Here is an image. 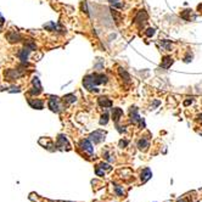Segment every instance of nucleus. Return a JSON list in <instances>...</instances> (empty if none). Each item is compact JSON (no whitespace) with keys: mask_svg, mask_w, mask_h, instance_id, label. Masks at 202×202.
Masks as SVG:
<instances>
[{"mask_svg":"<svg viewBox=\"0 0 202 202\" xmlns=\"http://www.w3.org/2000/svg\"><path fill=\"white\" fill-rule=\"evenodd\" d=\"M0 29H1V26H0Z\"/></svg>","mask_w":202,"mask_h":202,"instance_id":"a878e982","label":"nucleus"},{"mask_svg":"<svg viewBox=\"0 0 202 202\" xmlns=\"http://www.w3.org/2000/svg\"><path fill=\"white\" fill-rule=\"evenodd\" d=\"M5 76L7 77V80H14L16 78H18L21 76V73L17 71V69H11V71H7L5 73Z\"/></svg>","mask_w":202,"mask_h":202,"instance_id":"9d476101","label":"nucleus"},{"mask_svg":"<svg viewBox=\"0 0 202 202\" xmlns=\"http://www.w3.org/2000/svg\"><path fill=\"white\" fill-rule=\"evenodd\" d=\"M80 146H82V149L84 150V151H87L88 153H93V151H94V149H93V145H91V142H90V140H82V142H80Z\"/></svg>","mask_w":202,"mask_h":202,"instance_id":"0eeeda50","label":"nucleus"},{"mask_svg":"<svg viewBox=\"0 0 202 202\" xmlns=\"http://www.w3.org/2000/svg\"><path fill=\"white\" fill-rule=\"evenodd\" d=\"M110 1L113 5V7H118V9L123 7V2H119V0H110Z\"/></svg>","mask_w":202,"mask_h":202,"instance_id":"aec40b11","label":"nucleus"},{"mask_svg":"<svg viewBox=\"0 0 202 202\" xmlns=\"http://www.w3.org/2000/svg\"><path fill=\"white\" fill-rule=\"evenodd\" d=\"M83 85L89 90V91H98L99 89L96 88V85H95V83H94V80H93V77H91V74L90 76H85L84 77V79H83Z\"/></svg>","mask_w":202,"mask_h":202,"instance_id":"f257e3e1","label":"nucleus"},{"mask_svg":"<svg viewBox=\"0 0 202 202\" xmlns=\"http://www.w3.org/2000/svg\"><path fill=\"white\" fill-rule=\"evenodd\" d=\"M20 39H21V35L17 33V32H15V31H11V32L7 33V40H9L10 43H16V41H18Z\"/></svg>","mask_w":202,"mask_h":202,"instance_id":"9b49d317","label":"nucleus"},{"mask_svg":"<svg viewBox=\"0 0 202 202\" xmlns=\"http://www.w3.org/2000/svg\"><path fill=\"white\" fill-rule=\"evenodd\" d=\"M105 136H106V133L105 132H102V130H95L94 133H91L90 134V140L91 141H94L95 144H99V142H101L103 139H105Z\"/></svg>","mask_w":202,"mask_h":202,"instance_id":"7ed1b4c3","label":"nucleus"},{"mask_svg":"<svg viewBox=\"0 0 202 202\" xmlns=\"http://www.w3.org/2000/svg\"><path fill=\"white\" fill-rule=\"evenodd\" d=\"M123 116V111L121 108H113L112 110V118H113V122L117 124L118 121L121 119V117Z\"/></svg>","mask_w":202,"mask_h":202,"instance_id":"1a4fd4ad","label":"nucleus"},{"mask_svg":"<svg viewBox=\"0 0 202 202\" xmlns=\"http://www.w3.org/2000/svg\"><path fill=\"white\" fill-rule=\"evenodd\" d=\"M145 34H146L147 37H152V35L155 34V29H153V28H149V29L145 32Z\"/></svg>","mask_w":202,"mask_h":202,"instance_id":"5701e85b","label":"nucleus"},{"mask_svg":"<svg viewBox=\"0 0 202 202\" xmlns=\"http://www.w3.org/2000/svg\"><path fill=\"white\" fill-rule=\"evenodd\" d=\"M127 144H128V141H123V140L119 141V146H126Z\"/></svg>","mask_w":202,"mask_h":202,"instance_id":"b1692460","label":"nucleus"},{"mask_svg":"<svg viewBox=\"0 0 202 202\" xmlns=\"http://www.w3.org/2000/svg\"><path fill=\"white\" fill-rule=\"evenodd\" d=\"M33 90H31V94L33 95H38L40 91H41V85H40V82H39V78L38 77H34L33 78Z\"/></svg>","mask_w":202,"mask_h":202,"instance_id":"6e6552de","label":"nucleus"},{"mask_svg":"<svg viewBox=\"0 0 202 202\" xmlns=\"http://www.w3.org/2000/svg\"><path fill=\"white\" fill-rule=\"evenodd\" d=\"M119 74L122 76V78L124 77V80H126V82H129V79H130V78H129L128 73H127V72H126L123 68H119Z\"/></svg>","mask_w":202,"mask_h":202,"instance_id":"a211bd4d","label":"nucleus"},{"mask_svg":"<svg viewBox=\"0 0 202 202\" xmlns=\"http://www.w3.org/2000/svg\"><path fill=\"white\" fill-rule=\"evenodd\" d=\"M179 202H184V201H179Z\"/></svg>","mask_w":202,"mask_h":202,"instance_id":"393cba45","label":"nucleus"},{"mask_svg":"<svg viewBox=\"0 0 202 202\" xmlns=\"http://www.w3.org/2000/svg\"><path fill=\"white\" fill-rule=\"evenodd\" d=\"M48 105H49V108L51 110V111H54V112H60V105H59V98H56V96H51L50 99H49V102H48Z\"/></svg>","mask_w":202,"mask_h":202,"instance_id":"39448f33","label":"nucleus"},{"mask_svg":"<svg viewBox=\"0 0 202 202\" xmlns=\"http://www.w3.org/2000/svg\"><path fill=\"white\" fill-rule=\"evenodd\" d=\"M107 122H108V115H107V113H103V115L101 116L100 124L101 126H105V124H107Z\"/></svg>","mask_w":202,"mask_h":202,"instance_id":"6ab92c4d","label":"nucleus"},{"mask_svg":"<svg viewBox=\"0 0 202 202\" xmlns=\"http://www.w3.org/2000/svg\"><path fill=\"white\" fill-rule=\"evenodd\" d=\"M28 103H29L33 108H38V110H41V108H43V101L39 100V99H35V100L29 99V100H28Z\"/></svg>","mask_w":202,"mask_h":202,"instance_id":"ddd939ff","label":"nucleus"},{"mask_svg":"<svg viewBox=\"0 0 202 202\" xmlns=\"http://www.w3.org/2000/svg\"><path fill=\"white\" fill-rule=\"evenodd\" d=\"M138 147H139L140 150H146V149L149 147V141H147L145 138L140 139V140L138 141Z\"/></svg>","mask_w":202,"mask_h":202,"instance_id":"2eb2a0df","label":"nucleus"},{"mask_svg":"<svg viewBox=\"0 0 202 202\" xmlns=\"http://www.w3.org/2000/svg\"><path fill=\"white\" fill-rule=\"evenodd\" d=\"M112 16L116 18V22L118 23V22H119V20H121V15H119V14H118L116 10H113V9H112Z\"/></svg>","mask_w":202,"mask_h":202,"instance_id":"4be33fe9","label":"nucleus"},{"mask_svg":"<svg viewBox=\"0 0 202 202\" xmlns=\"http://www.w3.org/2000/svg\"><path fill=\"white\" fill-rule=\"evenodd\" d=\"M99 105L103 108H110L112 106V101L105 98V96H101V98H99Z\"/></svg>","mask_w":202,"mask_h":202,"instance_id":"f8f14e48","label":"nucleus"},{"mask_svg":"<svg viewBox=\"0 0 202 202\" xmlns=\"http://www.w3.org/2000/svg\"><path fill=\"white\" fill-rule=\"evenodd\" d=\"M173 64V60H172V57H168V56H166V57H163V60H162V64H161V67L163 68H169L170 67V65Z\"/></svg>","mask_w":202,"mask_h":202,"instance_id":"dca6fc26","label":"nucleus"},{"mask_svg":"<svg viewBox=\"0 0 202 202\" xmlns=\"http://www.w3.org/2000/svg\"><path fill=\"white\" fill-rule=\"evenodd\" d=\"M93 77V80L95 83V85H100V84H105L107 83V77L105 74H99V73H94L91 74Z\"/></svg>","mask_w":202,"mask_h":202,"instance_id":"423d86ee","label":"nucleus"},{"mask_svg":"<svg viewBox=\"0 0 202 202\" xmlns=\"http://www.w3.org/2000/svg\"><path fill=\"white\" fill-rule=\"evenodd\" d=\"M129 113H130V119H132L133 123H138V122H139L141 127H145L144 121H142V119L140 118V116L138 115V110H136V107H130Z\"/></svg>","mask_w":202,"mask_h":202,"instance_id":"f03ea898","label":"nucleus"},{"mask_svg":"<svg viewBox=\"0 0 202 202\" xmlns=\"http://www.w3.org/2000/svg\"><path fill=\"white\" fill-rule=\"evenodd\" d=\"M151 170L149 168H145L142 172H141V180H142V183H145V181H147L150 178H151Z\"/></svg>","mask_w":202,"mask_h":202,"instance_id":"4468645a","label":"nucleus"},{"mask_svg":"<svg viewBox=\"0 0 202 202\" xmlns=\"http://www.w3.org/2000/svg\"><path fill=\"white\" fill-rule=\"evenodd\" d=\"M146 21H147V14H146L145 10H141V11L138 14V16L135 17V23H138L139 27H142V26L146 23Z\"/></svg>","mask_w":202,"mask_h":202,"instance_id":"20e7f679","label":"nucleus"},{"mask_svg":"<svg viewBox=\"0 0 202 202\" xmlns=\"http://www.w3.org/2000/svg\"><path fill=\"white\" fill-rule=\"evenodd\" d=\"M161 45L165 50H170V41H168V40H162Z\"/></svg>","mask_w":202,"mask_h":202,"instance_id":"412c9836","label":"nucleus"},{"mask_svg":"<svg viewBox=\"0 0 202 202\" xmlns=\"http://www.w3.org/2000/svg\"><path fill=\"white\" fill-rule=\"evenodd\" d=\"M64 101H66L67 103H72V102L76 101V96H74L73 94H68V95H66V96L64 98Z\"/></svg>","mask_w":202,"mask_h":202,"instance_id":"f3484780","label":"nucleus"}]
</instances>
